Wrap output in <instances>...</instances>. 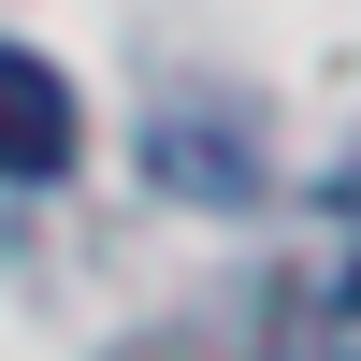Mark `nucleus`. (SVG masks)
<instances>
[{
  "label": "nucleus",
  "instance_id": "2",
  "mask_svg": "<svg viewBox=\"0 0 361 361\" xmlns=\"http://www.w3.org/2000/svg\"><path fill=\"white\" fill-rule=\"evenodd\" d=\"M260 361H361V246H347V260H304V275L275 289Z\"/></svg>",
  "mask_w": 361,
  "mask_h": 361
},
{
  "label": "nucleus",
  "instance_id": "1",
  "mask_svg": "<svg viewBox=\"0 0 361 361\" xmlns=\"http://www.w3.org/2000/svg\"><path fill=\"white\" fill-rule=\"evenodd\" d=\"M87 159V102L44 44H0V188H58Z\"/></svg>",
  "mask_w": 361,
  "mask_h": 361
}]
</instances>
